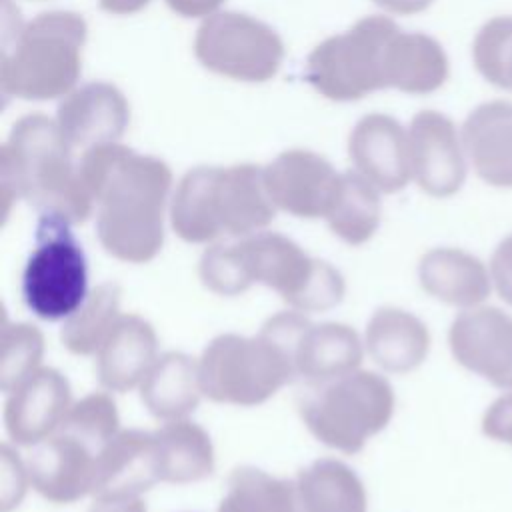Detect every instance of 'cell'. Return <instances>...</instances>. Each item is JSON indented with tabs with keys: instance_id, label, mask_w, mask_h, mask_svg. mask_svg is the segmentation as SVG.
I'll return each instance as SVG.
<instances>
[{
	"instance_id": "obj_1",
	"label": "cell",
	"mask_w": 512,
	"mask_h": 512,
	"mask_svg": "<svg viewBox=\"0 0 512 512\" xmlns=\"http://www.w3.org/2000/svg\"><path fill=\"white\" fill-rule=\"evenodd\" d=\"M86 22L68 10L42 12L26 22L4 48L0 86L20 100H52L70 94L82 72Z\"/></svg>"
},
{
	"instance_id": "obj_2",
	"label": "cell",
	"mask_w": 512,
	"mask_h": 512,
	"mask_svg": "<svg viewBox=\"0 0 512 512\" xmlns=\"http://www.w3.org/2000/svg\"><path fill=\"white\" fill-rule=\"evenodd\" d=\"M88 258L68 218L44 210L22 272L26 308L48 322L74 316L88 296Z\"/></svg>"
},
{
	"instance_id": "obj_3",
	"label": "cell",
	"mask_w": 512,
	"mask_h": 512,
	"mask_svg": "<svg viewBox=\"0 0 512 512\" xmlns=\"http://www.w3.org/2000/svg\"><path fill=\"white\" fill-rule=\"evenodd\" d=\"M398 24L388 16H366L350 30L320 42L306 60L308 84L336 102L360 100L386 88V46Z\"/></svg>"
},
{
	"instance_id": "obj_4",
	"label": "cell",
	"mask_w": 512,
	"mask_h": 512,
	"mask_svg": "<svg viewBox=\"0 0 512 512\" xmlns=\"http://www.w3.org/2000/svg\"><path fill=\"white\" fill-rule=\"evenodd\" d=\"M198 62L220 76L266 82L284 60L282 38L264 22L242 12H216L200 24L194 38Z\"/></svg>"
},
{
	"instance_id": "obj_5",
	"label": "cell",
	"mask_w": 512,
	"mask_h": 512,
	"mask_svg": "<svg viewBox=\"0 0 512 512\" xmlns=\"http://www.w3.org/2000/svg\"><path fill=\"white\" fill-rule=\"evenodd\" d=\"M4 170L34 194L68 192L72 182L70 142L56 120L44 114H28L14 122L2 148Z\"/></svg>"
},
{
	"instance_id": "obj_6",
	"label": "cell",
	"mask_w": 512,
	"mask_h": 512,
	"mask_svg": "<svg viewBox=\"0 0 512 512\" xmlns=\"http://www.w3.org/2000/svg\"><path fill=\"white\" fill-rule=\"evenodd\" d=\"M410 166L424 190L450 196L464 184L466 150L460 128L438 110H420L408 126Z\"/></svg>"
},
{
	"instance_id": "obj_7",
	"label": "cell",
	"mask_w": 512,
	"mask_h": 512,
	"mask_svg": "<svg viewBox=\"0 0 512 512\" xmlns=\"http://www.w3.org/2000/svg\"><path fill=\"white\" fill-rule=\"evenodd\" d=\"M452 344L464 366L512 390V316L494 306L466 312L454 324Z\"/></svg>"
},
{
	"instance_id": "obj_8",
	"label": "cell",
	"mask_w": 512,
	"mask_h": 512,
	"mask_svg": "<svg viewBox=\"0 0 512 512\" xmlns=\"http://www.w3.org/2000/svg\"><path fill=\"white\" fill-rule=\"evenodd\" d=\"M56 122L70 146L108 144L126 132L130 106L116 86L88 82L66 94Z\"/></svg>"
},
{
	"instance_id": "obj_9",
	"label": "cell",
	"mask_w": 512,
	"mask_h": 512,
	"mask_svg": "<svg viewBox=\"0 0 512 512\" xmlns=\"http://www.w3.org/2000/svg\"><path fill=\"white\" fill-rule=\"evenodd\" d=\"M466 156L490 186L512 188V102L488 100L468 112L460 126Z\"/></svg>"
},
{
	"instance_id": "obj_10",
	"label": "cell",
	"mask_w": 512,
	"mask_h": 512,
	"mask_svg": "<svg viewBox=\"0 0 512 512\" xmlns=\"http://www.w3.org/2000/svg\"><path fill=\"white\" fill-rule=\"evenodd\" d=\"M350 156L382 186L396 188L408 178V130L388 114H368L350 132Z\"/></svg>"
},
{
	"instance_id": "obj_11",
	"label": "cell",
	"mask_w": 512,
	"mask_h": 512,
	"mask_svg": "<svg viewBox=\"0 0 512 512\" xmlns=\"http://www.w3.org/2000/svg\"><path fill=\"white\" fill-rule=\"evenodd\" d=\"M384 74L386 88L406 94H432L448 80L450 62L436 38L398 28L386 46Z\"/></svg>"
},
{
	"instance_id": "obj_12",
	"label": "cell",
	"mask_w": 512,
	"mask_h": 512,
	"mask_svg": "<svg viewBox=\"0 0 512 512\" xmlns=\"http://www.w3.org/2000/svg\"><path fill=\"white\" fill-rule=\"evenodd\" d=\"M476 72L494 88L512 92V14L486 20L472 40Z\"/></svg>"
},
{
	"instance_id": "obj_13",
	"label": "cell",
	"mask_w": 512,
	"mask_h": 512,
	"mask_svg": "<svg viewBox=\"0 0 512 512\" xmlns=\"http://www.w3.org/2000/svg\"><path fill=\"white\" fill-rule=\"evenodd\" d=\"M432 278L442 280V292L446 298L458 304H476L490 294V280L484 264L464 252L438 254Z\"/></svg>"
},
{
	"instance_id": "obj_14",
	"label": "cell",
	"mask_w": 512,
	"mask_h": 512,
	"mask_svg": "<svg viewBox=\"0 0 512 512\" xmlns=\"http://www.w3.org/2000/svg\"><path fill=\"white\" fill-rule=\"evenodd\" d=\"M482 430L496 442L512 446V392L498 396L486 410Z\"/></svg>"
},
{
	"instance_id": "obj_15",
	"label": "cell",
	"mask_w": 512,
	"mask_h": 512,
	"mask_svg": "<svg viewBox=\"0 0 512 512\" xmlns=\"http://www.w3.org/2000/svg\"><path fill=\"white\" fill-rule=\"evenodd\" d=\"M490 268L498 296L512 306V234L496 246Z\"/></svg>"
},
{
	"instance_id": "obj_16",
	"label": "cell",
	"mask_w": 512,
	"mask_h": 512,
	"mask_svg": "<svg viewBox=\"0 0 512 512\" xmlns=\"http://www.w3.org/2000/svg\"><path fill=\"white\" fill-rule=\"evenodd\" d=\"M168 8L184 18H208L216 14L224 0H164Z\"/></svg>"
},
{
	"instance_id": "obj_17",
	"label": "cell",
	"mask_w": 512,
	"mask_h": 512,
	"mask_svg": "<svg viewBox=\"0 0 512 512\" xmlns=\"http://www.w3.org/2000/svg\"><path fill=\"white\" fill-rule=\"evenodd\" d=\"M372 2L380 8H384L386 12L400 14V16H410V14L424 12L426 8H430V4L434 0H372Z\"/></svg>"
},
{
	"instance_id": "obj_18",
	"label": "cell",
	"mask_w": 512,
	"mask_h": 512,
	"mask_svg": "<svg viewBox=\"0 0 512 512\" xmlns=\"http://www.w3.org/2000/svg\"><path fill=\"white\" fill-rule=\"evenodd\" d=\"M148 2L150 0H100V8L110 14H134Z\"/></svg>"
}]
</instances>
